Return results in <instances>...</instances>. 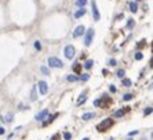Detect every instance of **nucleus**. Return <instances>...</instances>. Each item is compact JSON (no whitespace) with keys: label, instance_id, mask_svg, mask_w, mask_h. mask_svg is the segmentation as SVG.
<instances>
[{"label":"nucleus","instance_id":"nucleus-29","mask_svg":"<svg viewBox=\"0 0 153 140\" xmlns=\"http://www.w3.org/2000/svg\"><path fill=\"white\" fill-rule=\"evenodd\" d=\"M143 114H145V115H149V114H152V107H148V108L143 111Z\"/></svg>","mask_w":153,"mask_h":140},{"label":"nucleus","instance_id":"nucleus-28","mask_svg":"<svg viewBox=\"0 0 153 140\" xmlns=\"http://www.w3.org/2000/svg\"><path fill=\"white\" fill-rule=\"evenodd\" d=\"M63 139H65V140H70L72 139V135L69 133V132H65V133H63Z\"/></svg>","mask_w":153,"mask_h":140},{"label":"nucleus","instance_id":"nucleus-11","mask_svg":"<svg viewBox=\"0 0 153 140\" xmlns=\"http://www.w3.org/2000/svg\"><path fill=\"white\" fill-rule=\"evenodd\" d=\"M2 119H3V122H6V123H11V122H13V114H11V113L7 114L6 117H3Z\"/></svg>","mask_w":153,"mask_h":140},{"label":"nucleus","instance_id":"nucleus-14","mask_svg":"<svg viewBox=\"0 0 153 140\" xmlns=\"http://www.w3.org/2000/svg\"><path fill=\"white\" fill-rule=\"evenodd\" d=\"M124 114H126V110L123 108V110H119V111H116L113 117H115V118H122V117H123Z\"/></svg>","mask_w":153,"mask_h":140},{"label":"nucleus","instance_id":"nucleus-17","mask_svg":"<svg viewBox=\"0 0 153 140\" xmlns=\"http://www.w3.org/2000/svg\"><path fill=\"white\" fill-rule=\"evenodd\" d=\"M123 86L124 87H130L131 86V81L128 78H123Z\"/></svg>","mask_w":153,"mask_h":140},{"label":"nucleus","instance_id":"nucleus-36","mask_svg":"<svg viewBox=\"0 0 153 140\" xmlns=\"http://www.w3.org/2000/svg\"><path fill=\"white\" fill-rule=\"evenodd\" d=\"M83 140H90V139H88V137H84V139H83Z\"/></svg>","mask_w":153,"mask_h":140},{"label":"nucleus","instance_id":"nucleus-12","mask_svg":"<svg viewBox=\"0 0 153 140\" xmlns=\"http://www.w3.org/2000/svg\"><path fill=\"white\" fill-rule=\"evenodd\" d=\"M128 6H130L131 13H136V11H138V4H136V2H131Z\"/></svg>","mask_w":153,"mask_h":140},{"label":"nucleus","instance_id":"nucleus-21","mask_svg":"<svg viewBox=\"0 0 153 140\" xmlns=\"http://www.w3.org/2000/svg\"><path fill=\"white\" fill-rule=\"evenodd\" d=\"M40 71H42V72H43V75H50V69H48V68L47 67H40Z\"/></svg>","mask_w":153,"mask_h":140},{"label":"nucleus","instance_id":"nucleus-1","mask_svg":"<svg viewBox=\"0 0 153 140\" xmlns=\"http://www.w3.org/2000/svg\"><path fill=\"white\" fill-rule=\"evenodd\" d=\"M113 122H115L113 118H105L99 125H96V130L98 132H106L108 129H110V128L113 126Z\"/></svg>","mask_w":153,"mask_h":140},{"label":"nucleus","instance_id":"nucleus-15","mask_svg":"<svg viewBox=\"0 0 153 140\" xmlns=\"http://www.w3.org/2000/svg\"><path fill=\"white\" fill-rule=\"evenodd\" d=\"M134 25H135V21L132 18H130L127 21V29H132V28H134Z\"/></svg>","mask_w":153,"mask_h":140},{"label":"nucleus","instance_id":"nucleus-8","mask_svg":"<svg viewBox=\"0 0 153 140\" xmlns=\"http://www.w3.org/2000/svg\"><path fill=\"white\" fill-rule=\"evenodd\" d=\"M48 110H43V111H40L39 114H36V121H44V118H47L48 117Z\"/></svg>","mask_w":153,"mask_h":140},{"label":"nucleus","instance_id":"nucleus-27","mask_svg":"<svg viewBox=\"0 0 153 140\" xmlns=\"http://www.w3.org/2000/svg\"><path fill=\"white\" fill-rule=\"evenodd\" d=\"M143 58V54L141 53V51H136L135 53V60H142Z\"/></svg>","mask_w":153,"mask_h":140},{"label":"nucleus","instance_id":"nucleus-20","mask_svg":"<svg viewBox=\"0 0 153 140\" xmlns=\"http://www.w3.org/2000/svg\"><path fill=\"white\" fill-rule=\"evenodd\" d=\"M116 75H117V78H124V76H126V71H124V69H119L117 71V72H116Z\"/></svg>","mask_w":153,"mask_h":140},{"label":"nucleus","instance_id":"nucleus-26","mask_svg":"<svg viewBox=\"0 0 153 140\" xmlns=\"http://www.w3.org/2000/svg\"><path fill=\"white\" fill-rule=\"evenodd\" d=\"M35 49L37 50V51L42 50V45H40V42H39V40H36V42H35Z\"/></svg>","mask_w":153,"mask_h":140},{"label":"nucleus","instance_id":"nucleus-16","mask_svg":"<svg viewBox=\"0 0 153 140\" xmlns=\"http://www.w3.org/2000/svg\"><path fill=\"white\" fill-rule=\"evenodd\" d=\"M86 4H87V0H76V6L80 7V9H82V7H84Z\"/></svg>","mask_w":153,"mask_h":140},{"label":"nucleus","instance_id":"nucleus-33","mask_svg":"<svg viewBox=\"0 0 153 140\" xmlns=\"http://www.w3.org/2000/svg\"><path fill=\"white\" fill-rule=\"evenodd\" d=\"M139 132L138 130H132V132H130V133H128V136H135V135H138Z\"/></svg>","mask_w":153,"mask_h":140},{"label":"nucleus","instance_id":"nucleus-10","mask_svg":"<svg viewBox=\"0 0 153 140\" xmlns=\"http://www.w3.org/2000/svg\"><path fill=\"white\" fill-rule=\"evenodd\" d=\"M94 117H95L94 113H86V114L82 115V119H83V121H90V119L94 118Z\"/></svg>","mask_w":153,"mask_h":140},{"label":"nucleus","instance_id":"nucleus-25","mask_svg":"<svg viewBox=\"0 0 153 140\" xmlns=\"http://www.w3.org/2000/svg\"><path fill=\"white\" fill-rule=\"evenodd\" d=\"M86 100H87V97L83 94V97H80V99H79V101H77V106H82V104H84V103H86Z\"/></svg>","mask_w":153,"mask_h":140},{"label":"nucleus","instance_id":"nucleus-4","mask_svg":"<svg viewBox=\"0 0 153 140\" xmlns=\"http://www.w3.org/2000/svg\"><path fill=\"white\" fill-rule=\"evenodd\" d=\"M75 47L72 46V45H68L66 47H65V50H63V54H65V57L68 58V60H72L75 57Z\"/></svg>","mask_w":153,"mask_h":140},{"label":"nucleus","instance_id":"nucleus-6","mask_svg":"<svg viewBox=\"0 0 153 140\" xmlns=\"http://www.w3.org/2000/svg\"><path fill=\"white\" fill-rule=\"evenodd\" d=\"M84 32H86V28H84L83 25H79V26L73 31V38H80V36H83Z\"/></svg>","mask_w":153,"mask_h":140},{"label":"nucleus","instance_id":"nucleus-7","mask_svg":"<svg viewBox=\"0 0 153 140\" xmlns=\"http://www.w3.org/2000/svg\"><path fill=\"white\" fill-rule=\"evenodd\" d=\"M37 86H39V90H40V93H42V94H46L47 92H48V85H47V82L40 81Z\"/></svg>","mask_w":153,"mask_h":140},{"label":"nucleus","instance_id":"nucleus-13","mask_svg":"<svg viewBox=\"0 0 153 140\" xmlns=\"http://www.w3.org/2000/svg\"><path fill=\"white\" fill-rule=\"evenodd\" d=\"M80 71H82V64L80 62H76L73 65V72L75 74H80Z\"/></svg>","mask_w":153,"mask_h":140},{"label":"nucleus","instance_id":"nucleus-38","mask_svg":"<svg viewBox=\"0 0 153 140\" xmlns=\"http://www.w3.org/2000/svg\"><path fill=\"white\" fill-rule=\"evenodd\" d=\"M136 2H141V0H136Z\"/></svg>","mask_w":153,"mask_h":140},{"label":"nucleus","instance_id":"nucleus-24","mask_svg":"<svg viewBox=\"0 0 153 140\" xmlns=\"http://www.w3.org/2000/svg\"><path fill=\"white\" fill-rule=\"evenodd\" d=\"M30 100H32V101H35V100H36V86L32 87V97H30Z\"/></svg>","mask_w":153,"mask_h":140},{"label":"nucleus","instance_id":"nucleus-37","mask_svg":"<svg viewBox=\"0 0 153 140\" xmlns=\"http://www.w3.org/2000/svg\"><path fill=\"white\" fill-rule=\"evenodd\" d=\"M127 140H132V139H127Z\"/></svg>","mask_w":153,"mask_h":140},{"label":"nucleus","instance_id":"nucleus-32","mask_svg":"<svg viewBox=\"0 0 153 140\" xmlns=\"http://www.w3.org/2000/svg\"><path fill=\"white\" fill-rule=\"evenodd\" d=\"M109 90L112 92V93H116V86H113V85H110V86H109Z\"/></svg>","mask_w":153,"mask_h":140},{"label":"nucleus","instance_id":"nucleus-31","mask_svg":"<svg viewBox=\"0 0 153 140\" xmlns=\"http://www.w3.org/2000/svg\"><path fill=\"white\" fill-rule=\"evenodd\" d=\"M94 106H95V107H101V100H99V99L94 100Z\"/></svg>","mask_w":153,"mask_h":140},{"label":"nucleus","instance_id":"nucleus-35","mask_svg":"<svg viewBox=\"0 0 153 140\" xmlns=\"http://www.w3.org/2000/svg\"><path fill=\"white\" fill-rule=\"evenodd\" d=\"M102 74L103 75H108V74H109V71H108V69H102Z\"/></svg>","mask_w":153,"mask_h":140},{"label":"nucleus","instance_id":"nucleus-34","mask_svg":"<svg viewBox=\"0 0 153 140\" xmlns=\"http://www.w3.org/2000/svg\"><path fill=\"white\" fill-rule=\"evenodd\" d=\"M6 133V129H4V128H2V126H0V135H4Z\"/></svg>","mask_w":153,"mask_h":140},{"label":"nucleus","instance_id":"nucleus-3","mask_svg":"<svg viewBox=\"0 0 153 140\" xmlns=\"http://www.w3.org/2000/svg\"><path fill=\"white\" fill-rule=\"evenodd\" d=\"M86 38H84V45H86L87 47L88 46H91V43H92V39H94V35H95V32L92 28H90V29H87L86 32Z\"/></svg>","mask_w":153,"mask_h":140},{"label":"nucleus","instance_id":"nucleus-19","mask_svg":"<svg viewBox=\"0 0 153 140\" xmlns=\"http://www.w3.org/2000/svg\"><path fill=\"white\" fill-rule=\"evenodd\" d=\"M92 64H94V61H92V60H87L86 64H84V68H86V69H90V68L92 67Z\"/></svg>","mask_w":153,"mask_h":140},{"label":"nucleus","instance_id":"nucleus-30","mask_svg":"<svg viewBox=\"0 0 153 140\" xmlns=\"http://www.w3.org/2000/svg\"><path fill=\"white\" fill-rule=\"evenodd\" d=\"M116 64H117V61H116V60H115V58H112V60H109V65H110V67H115V65H116Z\"/></svg>","mask_w":153,"mask_h":140},{"label":"nucleus","instance_id":"nucleus-2","mask_svg":"<svg viewBox=\"0 0 153 140\" xmlns=\"http://www.w3.org/2000/svg\"><path fill=\"white\" fill-rule=\"evenodd\" d=\"M47 62H48V67H51V68H62L63 67V62L57 57H48Z\"/></svg>","mask_w":153,"mask_h":140},{"label":"nucleus","instance_id":"nucleus-39","mask_svg":"<svg viewBox=\"0 0 153 140\" xmlns=\"http://www.w3.org/2000/svg\"><path fill=\"white\" fill-rule=\"evenodd\" d=\"M109 140H113V139H109Z\"/></svg>","mask_w":153,"mask_h":140},{"label":"nucleus","instance_id":"nucleus-18","mask_svg":"<svg viewBox=\"0 0 153 140\" xmlns=\"http://www.w3.org/2000/svg\"><path fill=\"white\" fill-rule=\"evenodd\" d=\"M66 79H68L69 82H76V81H79V78L76 76V75H68Z\"/></svg>","mask_w":153,"mask_h":140},{"label":"nucleus","instance_id":"nucleus-5","mask_svg":"<svg viewBox=\"0 0 153 140\" xmlns=\"http://www.w3.org/2000/svg\"><path fill=\"white\" fill-rule=\"evenodd\" d=\"M91 7H92V17H94V21H99V18H101V14H99V10H98V7H96V3H95V0H92L91 2Z\"/></svg>","mask_w":153,"mask_h":140},{"label":"nucleus","instance_id":"nucleus-22","mask_svg":"<svg viewBox=\"0 0 153 140\" xmlns=\"http://www.w3.org/2000/svg\"><path fill=\"white\" fill-rule=\"evenodd\" d=\"M79 79H80L82 82H86V81H88V79H90V75H88V74H84V75H82Z\"/></svg>","mask_w":153,"mask_h":140},{"label":"nucleus","instance_id":"nucleus-23","mask_svg":"<svg viewBox=\"0 0 153 140\" xmlns=\"http://www.w3.org/2000/svg\"><path fill=\"white\" fill-rule=\"evenodd\" d=\"M132 97H134V96H132L131 93H127V94L123 96V100H124V101H128V100H131Z\"/></svg>","mask_w":153,"mask_h":140},{"label":"nucleus","instance_id":"nucleus-9","mask_svg":"<svg viewBox=\"0 0 153 140\" xmlns=\"http://www.w3.org/2000/svg\"><path fill=\"white\" fill-rule=\"evenodd\" d=\"M84 14H86V9H84V7H82L80 10H77V11L75 13V18H76V19H79V18H82Z\"/></svg>","mask_w":153,"mask_h":140}]
</instances>
